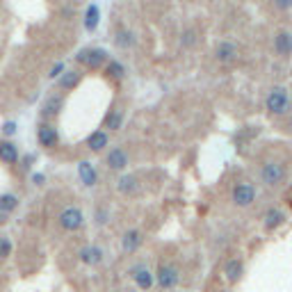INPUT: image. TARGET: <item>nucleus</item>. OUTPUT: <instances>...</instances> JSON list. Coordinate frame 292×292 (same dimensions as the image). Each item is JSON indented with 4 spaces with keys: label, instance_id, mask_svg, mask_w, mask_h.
Here are the masks:
<instances>
[{
    "label": "nucleus",
    "instance_id": "1a4fd4ad",
    "mask_svg": "<svg viewBox=\"0 0 292 292\" xmlns=\"http://www.w3.org/2000/svg\"><path fill=\"white\" fill-rule=\"evenodd\" d=\"M105 165L112 169V171H123L128 167V153L121 148V146H114L110 148L105 155Z\"/></svg>",
    "mask_w": 292,
    "mask_h": 292
},
{
    "label": "nucleus",
    "instance_id": "20e7f679",
    "mask_svg": "<svg viewBox=\"0 0 292 292\" xmlns=\"http://www.w3.org/2000/svg\"><path fill=\"white\" fill-rule=\"evenodd\" d=\"M178 279H180V272L176 265H169V263H162L155 272V283H158L162 290H171V288L178 286Z\"/></svg>",
    "mask_w": 292,
    "mask_h": 292
},
{
    "label": "nucleus",
    "instance_id": "2f4dec72",
    "mask_svg": "<svg viewBox=\"0 0 292 292\" xmlns=\"http://www.w3.org/2000/svg\"><path fill=\"white\" fill-rule=\"evenodd\" d=\"M96 221H98V224H105L107 221V210H103V208L96 210Z\"/></svg>",
    "mask_w": 292,
    "mask_h": 292
},
{
    "label": "nucleus",
    "instance_id": "f03ea898",
    "mask_svg": "<svg viewBox=\"0 0 292 292\" xmlns=\"http://www.w3.org/2000/svg\"><path fill=\"white\" fill-rule=\"evenodd\" d=\"M75 62L82 64L85 69L96 71V69H100L107 62V53L103 50V48H82V50L75 55Z\"/></svg>",
    "mask_w": 292,
    "mask_h": 292
},
{
    "label": "nucleus",
    "instance_id": "c85d7f7f",
    "mask_svg": "<svg viewBox=\"0 0 292 292\" xmlns=\"http://www.w3.org/2000/svg\"><path fill=\"white\" fill-rule=\"evenodd\" d=\"M62 73H64V62H57V64H55L53 69H50V73H48V78L50 80H57L62 75Z\"/></svg>",
    "mask_w": 292,
    "mask_h": 292
},
{
    "label": "nucleus",
    "instance_id": "ddd939ff",
    "mask_svg": "<svg viewBox=\"0 0 292 292\" xmlns=\"http://www.w3.org/2000/svg\"><path fill=\"white\" fill-rule=\"evenodd\" d=\"M78 176L87 187H94L96 183H98V173H96V169H94L92 162H87V160L78 162Z\"/></svg>",
    "mask_w": 292,
    "mask_h": 292
},
{
    "label": "nucleus",
    "instance_id": "4be33fe9",
    "mask_svg": "<svg viewBox=\"0 0 292 292\" xmlns=\"http://www.w3.org/2000/svg\"><path fill=\"white\" fill-rule=\"evenodd\" d=\"M117 190H119L121 194H135L137 192V178L130 176V173L121 176V178L117 180Z\"/></svg>",
    "mask_w": 292,
    "mask_h": 292
},
{
    "label": "nucleus",
    "instance_id": "9d476101",
    "mask_svg": "<svg viewBox=\"0 0 292 292\" xmlns=\"http://www.w3.org/2000/svg\"><path fill=\"white\" fill-rule=\"evenodd\" d=\"M215 57L221 64H231V62L238 60V46L231 44V41H219L217 48H215Z\"/></svg>",
    "mask_w": 292,
    "mask_h": 292
},
{
    "label": "nucleus",
    "instance_id": "9b49d317",
    "mask_svg": "<svg viewBox=\"0 0 292 292\" xmlns=\"http://www.w3.org/2000/svg\"><path fill=\"white\" fill-rule=\"evenodd\" d=\"M142 242H144L142 233L137 231V228H133V231L123 233V238H121V249H123V253H135L142 246Z\"/></svg>",
    "mask_w": 292,
    "mask_h": 292
},
{
    "label": "nucleus",
    "instance_id": "7c9ffc66",
    "mask_svg": "<svg viewBox=\"0 0 292 292\" xmlns=\"http://www.w3.org/2000/svg\"><path fill=\"white\" fill-rule=\"evenodd\" d=\"M274 5H276V9H283V12H286V9L292 7V0H274Z\"/></svg>",
    "mask_w": 292,
    "mask_h": 292
},
{
    "label": "nucleus",
    "instance_id": "f704fd0d",
    "mask_svg": "<svg viewBox=\"0 0 292 292\" xmlns=\"http://www.w3.org/2000/svg\"><path fill=\"white\" fill-rule=\"evenodd\" d=\"M290 130H292V121H290Z\"/></svg>",
    "mask_w": 292,
    "mask_h": 292
},
{
    "label": "nucleus",
    "instance_id": "412c9836",
    "mask_svg": "<svg viewBox=\"0 0 292 292\" xmlns=\"http://www.w3.org/2000/svg\"><path fill=\"white\" fill-rule=\"evenodd\" d=\"M98 21H100V9L98 5H89L85 12V30L87 32H94L98 27Z\"/></svg>",
    "mask_w": 292,
    "mask_h": 292
},
{
    "label": "nucleus",
    "instance_id": "c756f323",
    "mask_svg": "<svg viewBox=\"0 0 292 292\" xmlns=\"http://www.w3.org/2000/svg\"><path fill=\"white\" fill-rule=\"evenodd\" d=\"M2 133H5L7 137L16 135V123H14V121H7V123H2Z\"/></svg>",
    "mask_w": 292,
    "mask_h": 292
},
{
    "label": "nucleus",
    "instance_id": "473e14b6",
    "mask_svg": "<svg viewBox=\"0 0 292 292\" xmlns=\"http://www.w3.org/2000/svg\"><path fill=\"white\" fill-rule=\"evenodd\" d=\"M44 180H46V176H44V173H34V176H32L34 185H44Z\"/></svg>",
    "mask_w": 292,
    "mask_h": 292
},
{
    "label": "nucleus",
    "instance_id": "f257e3e1",
    "mask_svg": "<svg viewBox=\"0 0 292 292\" xmlns=\"http://www.w3.org/2000/svg\"><path fill=\"white\" fill-rule=\"evenodd\" d=\"M265 107H267V112H269V114H276V117L290 112L292 103H290V96H288V89H286V87H274L272 92L267 94Z\"/></svg>",
    "mask_w": 292,
    "mask_h": 292
},
{
    "label": "nucleus",
    "instance_id": "393cba45",
    "mask_svg": "<svg viewBox=\"0 0 292 292\" xmlns=\"http://www.w3.org/2000/svg\"><path fill=\"white\" fill-rule=\"evenodd\" d=\"M283 219H286V217H283V213H281V210H276V208H269V210L265 213V228H267V231H272V228H276V226H279Z\"/></svg>",
    "mask_w": 292,
    "mask_h": 292
},
{
    "label": "nucleus",
    "instance_id": "6ab92c4d",
    "mask_svg": "<svg viewBox=\"0 0 292 292\" xmlns=\"http://www.w3.org/2000/svg\"><path fill=\"white\" fill-rule=\"evenodd\" d=\"M274 50L283 57L292 53V34L290 32H279L276 34V39H274Z\"/></svg>",
    "mask_w": 292,
    "mask_h": 292
},
{
    "label": "nucleus",
    "instance_id": "f3484780",
    "mask_svg": "<svg viewBox=\"0 0 292 292\" xmlns=\"http://www.w3.org/2000/svg\"><path fill=\"white\" fill-rule=\"evenodd\" d=\"M80 260L92 267L100 265L103 263V249L100 246H85V249H80Z\"/></svg>",
    "mask_w": 292,
    "mask_h": 292
},
{
    "label": "nucleus",
    "instance_id": "f8f14e48",
    "mask_svg": "<svg viewBox=\"0 0 292 292\" xmlns=\"http://www.w3.org/2000/svg\"><path fill=\"white\" fill-rule=\"evenodd\" d=\"M62 107H64V98L62 96H48L44 100V105H41V117L44 119H53V117H57L62 112Z\"/></svg>",
    "mask_w": 292,
    "mask_h": 292
},
{
    "label": "nucleus",
    "instance_id": "cd10ccee",
    "mask_svg": "<svg viewBox=\"0 0 292 292\" xmlns=\"http://www.w3.org/2000/svg\"><path fill=\"white\" fill-rule=\"evenodd\" d=\"M180 44H183V48H192L194 44H196V32H194V30H185V32H183V39H180Z\"/></svg>",
    "mask_w": 292,
    "mask_h": 292
},
{
    "label": "nucleus",
    "instance_id": "b1692460",
    "mask_svg": "<svg viewBox=\"0 0 292 292\" xmlns=\"http://www.w3.org/2000/svg\"><path fill=\"white\" fill-rule=\"evenodd\" d=\"M123 126V112L121 110H110L105 117V128H110V130H119V128Z\"/></svg>",
    "mask_w": 292,
    "mask_h": 292
},
{
    "label": "nucleus",
    "instance_id": "bb28decb",
    "mask_svg": "<svg viewBox=\"0 0 292 292\" xmlns=\"http://www.w3.org/2000/svg\"><path fill=\"white\" fill-rule=\"evenodd\" d=\"M12 249H14L12 240L5 238V235H0V258H9V256H12Z\"/></svg>",
    "mask_w": 292,
    "mask_h": 292
},
{
    "label": "nucleus",
    "instance_id": "6e6552de",
    "mask_svg": "<svg viewBox=\"0 0 292 292\" xmlns=\"http://www.w3.org/2000/svg\"><path fill=\"white\" fill-rule=\"evenodd\" d=\"M37 140L44 148H55V146L60 144V133H57V128L53 123H41L39 130H37Z\"/></svg>",
    "mask_w": 292,
    "mask_h": 292
},
{
    "label": "nucleus",
    "instance_id": "dca6fc26",
    "mask_svg": "<svg viewBox=\"0 0 292 292\" xmlns=\"http://www.w3.org/2000/svg\"><path fill=\"white\" fill-rule=\"evenodd\" d=\"M0 160L5 165H16L19 162V146L14 144L12 140L0 142Z\"/></svg>",
    "mask_w": 292,
    "mask_h": 292
},
{
    "label": "nucleus",
    "instance_id": "2eb2a0df",
    "mask_svg": "<svg viewBox=\"0 0 292 292\" xmlns=\"http://www.w3.org/2000/svg\"><path fill=\"white\" fill-rule=\"evenodd\" d=\"M242 272H244V263L240 258H231L224 267V276L228 283H238V281L242 279Z\"/></svg>",
    "mask_w": 292,
    "mask_h": 292
},
{
    "label": "nucleus",
    "instance_id": "4468645a",
    "mask_svg": "<svg viewBox=\"0 0 292 292\" xmlns=\"http://www.w3.org/2000/svg\"><path fill=\"white\" fill-rule=\"evenodd\" d=\"M107 144H110V137H107L105 130H94L89 137H87V148L94 153H100V151H105Z\"/></svg>",
    "mask_w": 292,
    "mask_h": 292
},
{
    "label": "nucleus",
    "instance_id": "39448f33",
    "mask_svg": "<svg viewBox=\"0 0 292 292\" xmlns=\"http://www.w3.org/2000/svg\"><path fill=\"white\" fill-rule=\"evenodd\" d=\"M57 219H60L62 228H64V231H69V233L80 231V228H82V224H85V215H82V210H80V208H75V206L64 208Z\"/></svg>",
    "mask_w": 292,
    "mask_h": 292
},
{
    "label": "nucleus",
    "instance_id": "a878e982",
    "mask_svg": "<svg viewBox=\"0 0 292 292\" xmlns=\"http://www.w3.org/2000/svg\"><path fill=\"white\" fill-rule=\"evenodd\" d=\"M105 71L110 73L112 78H123V75H126V69H123V64H121V62H117V60H110V62H107Z\"/></svg>",
    "mask_w": 292,
    "mask_h": 292
},
{
    "label": "nucleus",
    "instance_id": "a211bd4d",
    "mask_svg": "<svg viewBox=\"0 0 292 292\" xmlns=\"http://www.w3.org/2000/svg\"><path fill=\"white\" fill-rule=\"evenodd\" d=\"M80 78H82V73L80 71H64L60 75V89L62 92H71V89H75V87L80 85Z\"/></svg>",
    "mask_w": 292,
    "mask_h": 292
},
{
    "label": "nucleus",
    "instance_id": "7ed1b4c3",
    "mask_svg": "<svg viewBox=\"0 0 292 292\" xmlns=\"http://www.w3.org/2000/svg\"><path fill=\"white\" fill-rule=\"evenodd\" d=\"M288 176V169L283 162H267V165H263V169H260V178H263V183L269 187L279 185V183H283Z\"/></svg>",
    "mask_w": 292,
    "mask_h": 292
},
{
    "label": "nucleus",
    "instance_id": "aec40b11",
    "mask_svg": "<svg viewBox=\"0 0 292 292\" xmlns=\"http://www.w3.org/2000/svg\"><path fill=\"white\" fill-rule=\"evenodd\" d=\"M114 44H117V48H121V50H128V48L135 46V34L130 32V30H126V27H121V30H117V34H114Z\"/></svg>",
    "mask_w": 292,
    "mask_h": 292
},
{
    "label": "nucleus",
    "instance_id": "5701e85b",
    "mask_svg": "<svg viewBox=\"0 0 292 292\" xmlns=\"http://www.w3.org/2000/svg\"><path fill=\"white\" fill-rule=\"evenodd\" d=\"M19 208V196L16 194H0V210L5 215H9V213H14Z\"/></svg>",
    "mask_w": 292,
    "mask_h": 292
},
{
    "label": "nucleus",
    "instance_id": "0eeeda50",
    "mask_svg": "<svg viewBox=\"0 0 292 292\" xmlns=\"http://www.w3.org/2000/svg\"><path fill=\"white\" fill-rule=\"evenodd\" d=\"M130 276H133V281H135V286L140 288V290H151L153 288V283H155V276L151 274V269L146 265H135L133 269H130Z\"/></svg>",
    "mask_w": 292,
    "mask_h": 292
},
{
    "label": "nucleus",
    "instance_id": "423d86ee",
    "mask_svg": "<svg viewBox=\"0 0 292 292\" xmlns=\"http://www.w3.org/2000/svg\"><path fill=\"white\" fill-rule=\"evenodd\" d=\"M253 199H256L253 185H249V183H238V185L233 187V203H235V206L246 208L253 203Z\"/></svg>",
    "mask_w": 292,
    "mask_h": 292
},
{
    "label": "nucleus",
    "instance_id": "72a5a7b5",
    "mask_svg": "<svg viewBox=\"0 0 292 292\" xmlns=\"http://www.w3.org/2000/svg\"><path fill=\"white\" fill-rule=\"evenodd\" d=\"M7 217H9V215H5V213H2V210H0V221H5Z\"/></svg>",
    "mask_w": 292,
    "mask_h": 292
}]
</instances>
